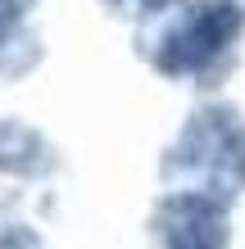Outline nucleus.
Masks as SVG:
<instances>
[{
    "label": "nucleus",
    "mask_w": 245,
    "mask_h": 249,
    "mask_svg": "<svg viewBox=\"0 0 245 249\" xmlns=\"http://www.w3.org/2000/svg\"><path fill=\"white\" fill-rule=\"evenodd\" d=\"M245 32V0H177L154 14L141 46L164 77H205Z\"/></svg>",
    "instance_id": "f257e3e1"
},
{
    "label": "nucleus",
    "mask_w": 245,
    "mask_h": 249,
    "mask_svg": "<svg viewBox=\"0 0 245 249\" xmlns=\"http://www.w3.org/2000/svg\"><path fill=\"white\" fill-rule=\"evenodd\" d=\"M172 190L232 204L245 190V118L232 105H205L182 123L168 150Z\"/></svg>",
    "instance_id": "f03ea898"
},
{
    "label": "nucleus",
    "mask_w": 245,
    "mask_h": 249,
    "mask_svg": "<svg viewBox=\"0 0 245 249\" xmlns=\"http://www.w3.org/2000/svg\"><path fill=\"white\" fill-rule=\"evenodd\" d=\"M154 240L159 249H227V204L195 190H168L154 209Z\"/></svg>",
    "instance_id": "7ed1b4c3"
},
{
    "label": "nucleus",
    "mask_w": 245,
    "mask_h": 249,
    "mask_svg": "<svg viewBox=\"0 0 245 249\" xmlns=\"http://www.w3.org/2000/svg\"><path fill=\"white\" fill-rule=\"evenodd\" d=\"M50 145L37 136L32 127L5 118L0 123V172H19V177H32V172H50Z\"/></svg>",
    "instance_id": "20e7f679"
},
{
    "label": "nucleus",
    "mask_w": 245,
    "mask_h": 249,
    "mask_svg": "<svg viewBox=\"0 0 245 249\" xmlns=\"http://www.w3.org/2000/svg\"><path fill=\"white\" fill-rule=\"evenodd\" d=\"M37 0H0V46H9V36L23 27L27 9H32Z\"/></svg>",
    "instance_id": "39448f33"
},
{
    "label": "nucleus",
    "mask_w": 245,
    "mask_h": 249,
    "mask_svg": "<svg viewBox=\"0 0 245 249\" xmlns=\"http://www.w3.org/2000/svg\"><path fill=\"white\" fill-rule=\"evenodd\" d=\"M0 249H46V240L27 222H5L0 227Z\"/></svg>",
    "instance_id": "423d86ee"
},
{
    "label": "nucleus",
    "mask_w": 245,
    "mask_h": 249,
    "mask_svg": "<svg viewBox=\"0 0 245 249\" xmlns=\"http://www.w3.org/2000/svg\"><path fill=\"white\" fill-rule=\"evenodd\" d=\"M109 9L118 14H146V18H154V14H164L168 5H177V0H105Z\"/></svg>",
    "instance_id": "0eeeda50"
}]
</instances>
